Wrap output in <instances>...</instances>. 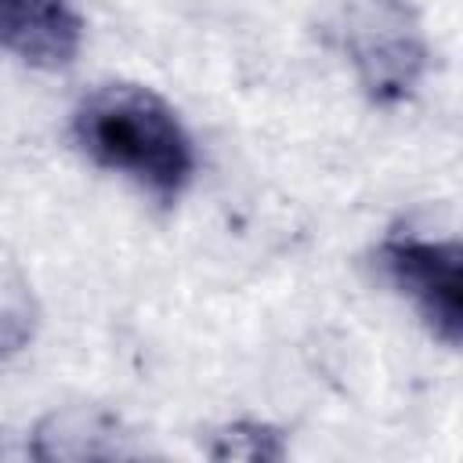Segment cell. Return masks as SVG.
<instances>
[{
  "instance_id": "obj_1",
  "label": "cell",
  "mask_w": 463,
  "mask_h": 463,
  "mask_svg": "<svg viewBox=\"0 0 463 463\" xmlns=\"http://www.w3.org/2000/svg\"><path fill=\"white\" fill-rule=\"evenodd\" d=\"M76 145L105 170H119L174 203L195 170V148L177 112L148 87L109 83L90 90L72 112Z\"/></svg>"
},
{
  "instance_id": "obj_2",
  "label": "cell",
  "mask_w": 463,
  "mask_h": 463,
  "mask_svg": "<svg viewBox=\"0 0 463 463\" xmlns=\"http://www.w3.org/2000/svg\"><path fill=\"white\" fill-rule=\"evenodd\" d=\"M336 40L373 105H402L427 72V36L405 0H351L336 18Z\"/></svg>"
},
{
  "instance_id": "obj_3",
  "label": "cell",
  "mask_w": 463,
  "mask_h": 463,
  "mask_svg": "<svg viewBox=\"0 0 463 463\" xmlns=\"http://www.w3.org/2000/svg\"><path fill=\"white\" fill-rule=\"evenodd\" d=\"M380 268L391 286L412 300L427 329L449 347L463 329V250L456 239L387 235L380 242Z\"/></svg>"
},
{
  "instance_id": "obj_4",
  "label": "cell",
  "mask_w": 463,
  "mask_h": 463,
  "mask_svg": "<svg viewBox=\"0 0 463 463\" xmlns=\"http://www.w3.org/2000/svg\"><path fill=\"white\" fill-rule=\"evenodd\" d=\"M83 18L69 0H0V51L33 69H65L80 54Z\"/></svg>"
},
{
  "instance_id": "obj_5",
  "label": "cell",
  "mask_w": 463,
  "mask_h": 463,
  "mask_svg": "<svg viewBox=\"0 0 463 463\" xmlns=\"http://www.w3.org/2000/svg\"><path fill=\"white\" fill-rule=\"evenodd\" d=\"M206 452L213 459H282L286 456V441L268 423L239 420V423L221 427Z\"/></svg>"
}]
</instances>
